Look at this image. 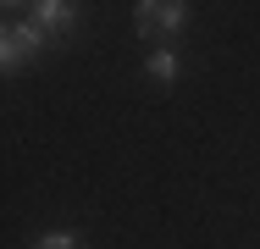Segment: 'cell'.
Masks as SVG:
<instances>
[{
	"label": "cell",
	"instance_id": "obj_1",
	"mask_svg": "<svg viewBox=\"0 0 260 249\" xmlns=\"http://www.w3.org/2000/svg\"><path fill=\"white\" fill-rule=\"evenodd\" d=\"M183 28H188V0H139L133 6L139 39H177Z\"/></svg>",
	"mask_w": 260,
	"mask_h": 249
},
{
	"label": "cell",
	"instance_id": "obj_2",
	"mask_svg": "<svg viewBox=\"0 0 260 249\" xmlns=\"http://www.w3.org/2000/svg\"><path fill=\"white\" fill-rule=\"evenodd\" d=\"M45 45H50L45 28H34V22H0V72H22Z\"/></svg>",
	"mask_w": 260,
	"mask_h": 249
},
{
	"label": "cell",
	"instance_id": "obj_3",
	"mask_svg": "<svg viewBox=\"0 0 260 249\" xmlns=\"http://www.w3.org/2000/svg\"><path fill=\"white\" fill-rule=\"evenodd\" d=\"M78 17H83V0H28V22L45 28L50 45H55V39H72Z\"/></svg>",
	"mask_w": 260,
	"mask_h": 249
},
{
	"label": "cell",
	"instance_id": "obj_4",
	"mask_svg": "<svg viewBox=\"0 0 260 249\" xmlns=\"http://www.w3.org/2000/svg\"><path fill=\"white\" fill-rule=\"evenodd\" d=\"M144 72H150L155 83H177V78H183V55L166 45V50H155V55H150V67H144Z\"/></svg>",
	"mask_w": 260,
	"mask_h": 249
},
{
	"label": "cell",
	"instance_id": "obj_5",
	"mask_svg": "<svg viewBox=\"0 0 260 249\" xmlns=\"http://www.w3.org/2000/svg\"><path fill=\"white\" fill-rule=\"evenodd\" d=\"M28 249H83V238H78V233H67V227H55V233H39Z\"/></svg>",
	"mask_w": 260,
	"mask_h": 249
},
{
	"label": "cell",
	"instance_id": "obj_6",
	"mask_svg": "<svg viewBox=\"0 0 260 249\" xmlns=\"http://www.w3.org/2000/svg\"><path fill=\"white\" fill-rule=\"evenodd\" d=\"M0 6H6V11H11V6H28V0H0Z\"/></svg>",
	"mask_w": 260,
	"mask_h": 249
}]
</instances>
